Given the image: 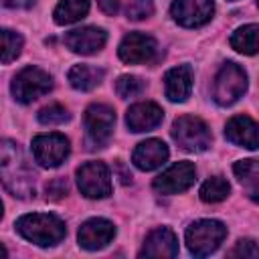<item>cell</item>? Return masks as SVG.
Masks as SVG:
<instances>
[{
    "mask_svg": "<svg viewBox=\"0 0 259 259\" xmlns=\"http://www.w3.org/2000/svg\"><path fill=\"white\" fill-rule=\"evenodd\" d=\"M0 172L4 188L18 198L34 196V172L16 142L4 140L0 146Z\"/></svg>",
    "mask_w": 259,
    "mask_h": 259,
    "instance_id": "1",
    "label": "cell"
},
{
    "mask_svg": "<svg viewBox=\"0 0 259 259\" xmlns=\"http://www.w3.org/2000/svg\"><path fill=\"white\" fill-rule=\"evenodd\" d=\"M16 231L30 243L38 247H53L61 243L67 235L65 223L49 212H32V214H22L16 221Z\"/></svg>",
    "mask_w": 259,
    "mask_h": 259,
    "instance_id": "2",
    "label": "cell"
},
{
    "mask_svg": "<svg viewBox=\"0 0 259 259\" xmlns=\"http://www.w3.org/2000/svg\"><path fill=\"white\" fill-rule=\"evenodd\" d=\"M227 237V227L214 219H202L188 227L186 231V245L188 251L196 257H206L214 253L223 239Z\"/></svg>",
    "mask_w": 259,
    "mask_h": 259,
    "instance_id": "3",
    "label": "cell"
},
{
    "mask_svg": "<svg viewBox=\"0 0 259 259\" xmlns=\"http://www.w3.org/2000/svg\"><path fill=\"white\" fill-rule=\"evenodd\" d=\"M247 89V73L235 65V63H225L217 77H214V87H212V97L219 105H233L243 97Z\"/></svg>",
    "mask_w": 259,
    "mask_h": 259,
    "instance_id": "4",
    "label": "cell"
},
{
    "mask_svg": "<svg viewBox=\"0 0 259 259\" xmlns=\"http://www.w3.org/2000/svg\"><path fill=\"white\" fill-rule=\"evenodd\" d=\"M174 142L186 152H204L210 146L208 125L194 115H182L172 123Z\"/></svg>",
    "mask_w": 259,
    "mask_h": 259,
    "instance_id": "5",
    "label": "cell"
},
{
    "mask_svg": "<svg viewBox=\"0 0 259 259\" xmlns=\"http://www.w3.org/2000/svg\"><path fill=\"white\" fill-rule=\"evenodd\" d=\"M51 87H53V79L47 71L38 67H24L20 73H16L12 81V95L20 103H30L40 95L49 93Z\"/></svg>",
    "mask_w": 259,
    "mask_h": 259,
    "instance_id": "6",
    "label": "cell"
},
{
    "mask_svg": "<svg viewBox=\"0 0 259 259\" xmlns=\"http://www.w3.org/2000/svg\"><path fill=\"white\" fill-rule=\"evenodd\" d=\"M113 125H115V113L109 105L93 103L87 107L85 132H87V140L91 148H103L113 134Z\"/></svg>",
    "mask_w": 259,
    "mask_h": 259,
    "instance_id": "7",
    "label": "cell"
},
{
    "mask_svg": "<svg viewBox=\"0 0 259 259\" xmlns=\"http://www.w3.org/2000/svg\"><path fill=\"white\" fill-rule=\"evenodd\" d=\"M77 184L87 198H105L111 194L109 168L103 162H87L77 170Z\"/></svg>",
    "mask_w": 259,
    "mask_h": 259,
    "instance_id": "8",
    "label": "cell"
},
{
    "mask_svg": "<svg viewBox=\"0 0 259 259\" xmlns=\"http://www.w3.org/2000/svg\"><path fill=\"white\" fill-rule=\"evenodd\" d=\"M32 156L45 168H55L69 156V140L63 134H40L32 140Z\"/></svg>",
    "mask_w": 259,
    "mask_h": 259,
    "instance_id": "9",
    "label": "cell"
},
{
    "mask_svg": "<svg viewBox=\"0 0 259 259\" xmlns=\"http://www.w3.org/2000/svg\"><path fill=\"white\" fill-rule=\"evenodd\" d=\"M194 178H196V170L190 162H176L154 178V190L160 194L184 192L194 184Z\"/></svg>",
    "mask_w": 259,
    "mask_h": 259,
    "instance_id": "10",
    "label": "cell"
},
{
    "mask_svg": "<svg viewBox=\"0 0 259 259\" xmlns=\"http://www.w3.org/2000/svg\"><path fill=\"white\" fill-rule=\"evenodd\" d=\"M212 0H174L172 4V18L188 28L206 24L212 18Z\"/></svg>",
    "mask_w": 259,
    "mask_h": 259,
    "instance_id": "11",
    "label": "cell"
},
{
    "mask_svg": "<svg viewBox=\"0 0 259 259\" xmlns=\"http://www.w3.org/2000/svg\"><path fill=\"white\" fill-rule=\"evenodd\" d=\"M117 55L123 63H130V65L148 63L156 55V40L144 32H130L127 36H123L117 49Z\"/></svg>",
    "mask_w": 259,
    "mask_h": 259,
    "instance_id": "12",
    "label": "cell"
},
{
    "mask_svg": "<svg viewBox=\"0 0 259 259\" xmlns=\"http://www.w3.org/2000/svg\"><path fill=\"white\" fill-rule=\"evenodd\" d=\"M225 138L241 148L259 150V123L249 115H235L225 125Z\"/></svg>",
    "mask_w": 259,
    "mask_h": 259,
    "instance_id": "13",
    "label": "cell"
},
{
    "mask_svg": "<svg viewBox=\"0 0 259 259\" xmlns=\"http://www.w3.org/2000/svg\"><path fill=\"white\" fill-rule=\"evenodd\" d=\"M105 40H107L105 30L97 28V26L75 28V30L67 32V36H65V45L77 55H93L103 49Z\"/></svg>",
    "mask_w": 259,
    "mask_h": 259,
    "instance_id": "14",
    "label": "cell"
},
{
    "mask_svg": "<svg viewBox=\"0 0 259 259\" xmlns=\"http://www.w3.org/2000/svg\"><path fill=\"white\" fill-rule=\"evenodd\" d=\"M113 237H115V227L105 219H89L79 229V245L87 251L103 249Z\"/></svg>",
    "mask_w": 259,
    "mask_h": 259,
    "instance_id": "15",
    "label": "cell"
},
{
    "mask_svg": "<svg viewBox=\"0 0 259 259\" xmlns=\"http://www.w3.org/2000/svg\"><path fill=\"white\" fill-rule=\"evenodd\" d=\"M168 160V146L162 140H144L136 146L132 154V162L140 170H156Z\"/></svg>",
    "mask_w": 259,
    "mask_h": 259,
    "instance_id": "16",
    "label": "cell"
},
{
    "mask_svg": "<svg viewBox=\"0 0 259 259\" xmlns=\"http://www.w3.org/2000/svg\"><path fill=\"white\" fill-rule=\"evenodd\" d=\"M178 255V241L172 229L168 227H158L154 229L140 251V257H176Z\"/></svg>",
    "mask_w": 259,
    "mask_h": 259,
    "instance_id": "17",
    "label": "cell"
},
{
    "mask_svg": "<svg viewBox=\"0 0 259 259\" xmlns=\"http://www.w3.org/2000/svg\"><path fill=\"white\" fill-rule=\"evenodd\" d=\"M162 117H164V111L160 109V105L152 101H140L127 109L125 123L132 132H150L156 125H160Z\"/></svg>",
    "mask_w": 259,
    "mask_h": 259,
    "instance_id": "18",
    "label": "cell"
},
{
    "mask_svg": "<svg viewBox=\"0 0 259 259\" xmlns=\"http://www.w3.org/2000/svg\"><path fill=\"white\" fill-rule=\"evenodd\" d=\"M166 85V97L170 101H186V97L192 91V71L188 65H178L170 69L164 77Z\"/></svg>",
    "mask_w": 259,
    "mask_h": 259,
    "instance_id": "19",
    "label": "cell"
},
{
    "mask_svg": "<svg viewBox=\"0 0 259 259\" xmlns=\"http://www.w3.org/2000/svg\"><path fill=\"white\" fill-rule=\"evenodd\" d=\"M103 79V69L91 65H75L69 71V83L79 91H91Z\"/></svg>",
    "mask_w": 259,
    "mask_h": 259,
    "instance_id": "20",
    "label": "cell"
},
{
    "mask_svg": "<svg viewBox=\"0 0 259 259\" xmlns=\"http://www.w3.org/2000/svg\"><path fill=\"white\" fill-rule=\"evenodd\" d=\"M231 47L243 55L259 53V24H245L231 36Z\"/></svg>",
    "mask_w": 259,
    "mask_h": 259,
    "instance_id": "21",
    "label": "cell"
},
{
    "mask_svg": "<svg viewBox=\"0 0 259 259\" xmlns=\"http://www.w3.org/2000/svg\"><path fill=\"white\" fill-rule=\"evenodd\" d=\"M89 12V0H61L53 12L57 24H73Z\"/></svg>",
    "mask_w": 259,
    "mask_h": 259,
    "instance_id": "22",
    "label": "cell"
},
{
    "mask_svg": "<svg viewBox=\"0 0 259 259\" xmlns=\"http://www.w3.org/2000/svg\"><path fill=\"white\" fill-rule=\"evenodd\" d=\"M229 192H231V186L221 176H212L200 186V198L204 202H221L229 196Z\"/></svg>",
    "mask_w": 259,
    "mask_h": 259,
    "instance_id": "23",
    "label": "cell"
},
{
    "mask_svg": "<svg viewBox=\"0 0 259 259\" xmlns=\"http://www.w3.org/2000/svg\"><path fill=\"white\" fill-rule=\"evenodd\" d=\"M22 51V36L18 32H12L8 28L2 30V63L8 65L14 61Z\"/></svg>",
    "mask_w": 259,
    "mask_h": 259,
    "instance_id": "24",
    "label": "cell"
},
{
    "mask_svg": "<svg viewBox=\"0 0 259 259\" xmlns=\"http://www.w3.org/2000/svg\"><path fill=\"white\" fill-rule=\"evenodd\" d=\"M67 119H69V111L59 103H51L38 111V121L45 125H61Z\"/></svg>",
    "mask_w": 259,
    "mask_h": 259,
    "instance_id": "25",
    "label": "cell"
},
{
    "mask_svg": "<svg viewBox=\"0 0 259 259\" xmlns=\"http://www.w3.org/2000/svg\"><path fill=\"white\" fill-rule=\"evenodd\" d=\"M115 91L119 97L130 99V97H136L144 91V83H142V79H138L134 75H121L115 83Z\"/></svg>",
    "mask_w": 259,
    "mask_h": 259,
    "instance_id": "26",
    "label": "cell"
},
{
    "mask_svg": "<svg viewBox=\"0 0 259 259\" xmlns=\"http://www.w3.org/2000/svg\"><path fill=\"white\" fill-rule=\"evenodd\" d=\"M235 176L241 182H253L259 178V160L257 158H249V160H239L233 166Z\"/></svg>",
    "mask_w": 259,
    "mask_h": 259,
    "instance_id": "27",
    "label": "cell"
},
{
    "mask_svg": "<svg viewBox=\"0 0 259 259\" xmlns=\"http://www.w3.org/2000/svg\"><path fill=\"white\" fill-rule=\"evenodd\" d=\"M152 12H154V2L152 0H134L125 10L130 20H144V18L152 16Z\"/></svg>",
    "mask_w": 259,
    "mask_h": 259,
    "instance_id": "28",
    "label": "cell"
},
{
    "mask_svg": "<svg viewBox=\"0 0 259 259\" xmlns=\"http://www.w3.org/2000/svg\"><path fill=\"white\" fill-rule=\"evenodd\" d=\"M229 257H259V247L251 239H239L229 251Z\"/></svg>",
    "mask_w": 259,
    "mask_h": 259,
    "instance_id": "29",
    "label": "cell"
},
{
    "mask_svg": "<svg viewBox=\"0 0 259 259\" xmlns=\"http://www.w3.org/2000/svg\"><path fill=\"white\" fill-rule=\"evenodd\" d=\"M45 192H47V198L49 200H59V198H63L69 192V184L63 178H55V180H51L45 186Z\"/></svg>",
    "mask_w": 259,
    "mask_h": 259,
    "instance_id": "30",
    "label": "cell"
},
{
    "mask_svg": "<svg viewBox=\"0 0 259 259\" xmlns=\"http://www.w3.org/2000/svg\"><path fill=\"white\" fill-rule=\"evenodd\" d=\"M97 4H99V8H101L105 14H109V16H113V14L119 10V0H97Z\"/></svg>",
    "mask_w": 259,
    "mask_h": 259,
    "instance_id": "31",
    "label": "cell"
},
{
    "mask_svg": "<svg viewBox=\"0 0 259 259\" xmlns=\"http://www.w3.org/2000/svg\"><path fill=\"white\" fill-rule=\"evenodd\" d=\"M36 0H2V4L6 8H30L34 6Z\"/></svg>",
    "mask_w": 259,
    "mask_h": 259,
    "instance_id": "32",
    "label": "cell"
},
{
    "mask_svg": "<svg viewBox=\"0 0 259 259\" xmlns=\"http://www.w3.org/2000/svg\"><path fill=\"white\" fill-rule=\"evenodd\" d=\"M249 196H251V200H253V202H257V204H259V186H257V188H253Z\"/></svg>",
    "mask_w": 259,
    "mask_h": 259,
    "instance_id": "33",
    "label": "cell"
},
{
    "mask_svg": "<svg viewBox=\"0 0 259 259\" xmlns=\"http://www.w3.org/2000/svg\"><path fill=\"white\" fill-rule=\"evenodd\" d=\"M257 6H259V0H257Z\"/></svg>",
    "mask_w": 259,
    "mask_h": 259,
    "instance_id": "34",
    "label": "cell"
}]
</instances>
